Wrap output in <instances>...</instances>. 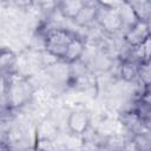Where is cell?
Returning a JSON list of instances; mask_svg holds the SVG:
<instances>
[{"mask_svg": "<svg viewBox=\"0 0 151 151\" xmlns=\"http://www.w3.org/2000/svg\"><path fill=\"white\" fill-rule=\"evenodd\" d=\"M76 35L74 32L70 31L68 28L65 27H59L53 29L46 38L45 42V51L55 57L59 60H63L67 47Z\"/></svg>", "mask_w": 151, "mask_h": 151, "instance_id": "6da1fadb", "label": "cell"}, {"mask_svg": "<svg viewBox=\"0 0 151 151\" xmlns=\"http://www.w3.org/2000/svg\"><path fill=\"white\" fill-rule=\"evenodd\" d=\"M66 127L73 136L83 137L91 127V114L84 107H74L68 112Z\"/></svg>", "mask_w": 151, "mask_h": 151, "instance_id": "7a4b0ae2", "label": "cell"}, {"mask_svg": "<svg viewBox=\"0 0 151 151\" xmlns=\"http://www.w3.org/2000/svg\"><path fill=\"white\" fill-rule=\"evenodd\" d=\"M150 35H151V33H150V28H149L147 22L139 21V20L133 26L126 28L125 33L123 34L125 42L129 44L130 46H133V47L142 46L147 40V38Z\"/></svg>", "mask_w": 151, "mask_h": 151, "instance_id": "3957f363", "label": "cell"}, {"mask_svg": "<svg viewBox=\"0 0 151 151\" xmlns=\"http://www.w3.org/2000/svg\"><path fill=\"white\" fill-rule=\"evenodd\" d=\"M86 40L85 38L80 37V35H74L73 39L71 40L67 51L63 58V61H65L66 64H73L76 61H79L83 59L84 53L86 51Z\"/></svg>", "mask_w": 151, "mask_h": 151, "instance_id": "277c9868", "label": "cell"}, {"mask_svg": "<svg viewBox=\"0 0 151 151\" xmlns=\"http://www.w3.org/2000/svg\"><path fill=\"white\" fill-rule=\"evenodd\" d=\"M18 58L17 54L6 47L1 48V54H0V67H1V73L2 76H9L13 73L18 72Z\"/></svg>", "mask_w": 151, "mask_h": 151, "instance_id": "5b68a950", "label": "cell"}, {"mask_svg": "<svg viewBox=\"0 0 151 151\" xmlns=\"http://www.w3.org/2000/svg\"><path fill=\"white\" fill-rule=\"evenodd\" d=\"M97 6H98V2L85 1L84 7L81 8L80 13L78 14V17L74 20V24L79 27H87L91 24L96 22Z\"/></svg>", "mask_w": 151, "mask_h": 151, "instance_id": "8992f818", "label": "cell"}, {"mask_svg": "<svg viewBox=\"0 0 151 151\" xmlns=\"http://www.w3.org/2000/svg\"><path fill=\"white\" fill-rule=\"evenodd\" d=\"M85 1L80 0H71V1H60L58 2V11L63 15L65 20H72L74 21L78 14L80 13L81 8L84 7Z\"/></svg>", "mask_w": 151, "mask_h": 151, "instance_id": "52a82bcc", "label": "cell"}, {"mask_svg": "<svg viewBox=\"0 0 151 151\" xmlns=\"http://www.w3.org/2000/svg\"><path fill=\"white\" fill-rule=\"evenodd\" d=\"M138 67H139V65H137L132 61H120L119 63L120 79L127 84L138 81Z\"/></svg>", "mask_w": 151, "mask_h": 151, "instance_id": "ba28073f", "label": "cell"}, {"mask_svg": "<svg viewBox=\"0 0 151 151\" xmlns=\"http://www.w3.org/2000/svg\"><path fill=\"white\" fill-rule=\"evenodd\" d=\"M139 21L149 22L151 19V1H127Z\"/></svg>", "mask_w": 151, "mask_h": 151, "instance_id": "9c48e42d", "label": "cell"}, {"mask_svg": "<svg viewBox=\"0 0 151 151\" xmlns=\"http://www.w3.org/2000/svg\"><path fill=\"white\" fill-rule=\"evenodd\" d=\"M138 83L145 88L151 86V61H144L138 67Z\"/></svg>", "mask_w": 151, "mask_h": 151, "instance_id": "30bf717a", "label": "cell"}]
</instances>
